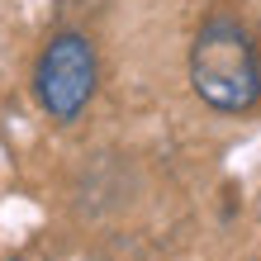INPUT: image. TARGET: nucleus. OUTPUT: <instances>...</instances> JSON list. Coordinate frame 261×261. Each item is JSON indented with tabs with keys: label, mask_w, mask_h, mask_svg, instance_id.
<instances>
[{
	"label": "nucleus",
	"mask_w": 261,
	"mask_h": 261,
	"mask_svg": "<svg viewBox=\"0 0 261 261\" xmlns=\"http://www.w3.org/2000/svg\"><path fill=\"white\" fill-rule=\"evenodd\" d=\"M95 81H100V62H95L90 38L76 34V29L53 34L48 48L38 53V67H34V95L43 105V114L57 119V124L81 119V110L95 95Z\"/></svg>",
	"instance_id": "f03ea898"
},
{
	"label": "nucleus",
	"mask_w": 261,
	"mask_h": 261,
	"mask_svg": "<svg viewBox=\"0 0 261 261\" xmlns=\"http://www.w3.org/2000/svg\"><path fill=\"white\" fill-rule=\"evenodd\" d=\"M190 86L219 114H247L261 100V43L233 14H209L190 43Z\"/></svg>",
	"instance_id": "f257e3e1"
}]
</instances>
